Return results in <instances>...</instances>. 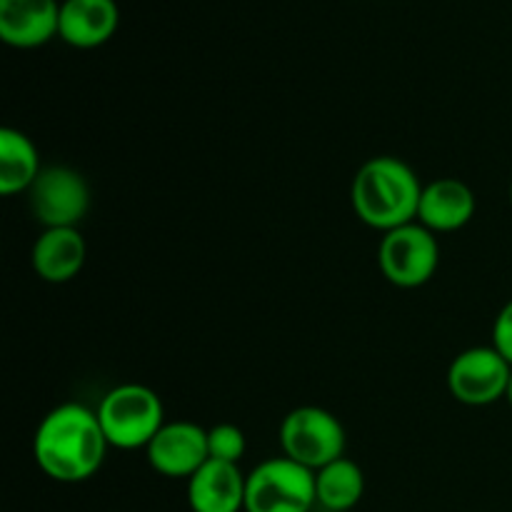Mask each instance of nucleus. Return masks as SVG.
Masks as SVG:
<instances>
[{
    "label": "nucleus",
    "instance_id": "1a4fd4ad",
    "mask_svg": "<svg viewBox=\"0 0 512 512\" xmlns=\"http://www.w3.org/2000/svg\"><path fill=\"white\" fill-rule=\"evenodd\" d=\"M150 468L165 478L190 480L210 460L208 430L190 420L165 423L145 448Z\"/></svg>",
    "mask_w": 512,
    "mask_h": 512
},
{
    "label": "nucleus",
    "instance_id": "412c9836",
    "mask_svg": "<svg viewBox=\"0 0 512 512\" xmlns=\"http://www.w3.org/2000/svg\"><path fill=\"white\" fill-rule=\"evenodd\" d=\"M313 512H323V510H313Z\"/></svg>",
    "mask_w": 512,
    "mask_h": 512
},
{
    "label": "nucleus",
    "instance_id": "f8f14e48",
    "mask_svg": "<svg viewBox=\"0 0 512 512\" xmlns=\"http://www.w3.org/2000/svg\"><path fill=\"white\" fill-rule=\"evenodd\" d=\"M120 10L115 0H63L58 35L80 50L100 48L115 35Z\"/></svg>",
    "mask_w": 512,
    "mask_h": 512
},
{
    "label": "nucleus",
    "instance_id": "9d476101",
    "mask_svg": "<svg viewBox=\"0 0 512 512\" xmlns=\"http://www.w3.org/2000/svg\"><path fill=\"white\" fill-rule=\"evenodd\" d=\"M58 30V0H0V38L10 48H40L53 40Z\"/></svg>",
    "mask_w": 512,
    "mask_h": 512
},
{
    "label": "nucleus",
    "instance_id": "f257e3e1",
    "mask_svg": "<svg viewBox=\"0 0 512 512\" xmlns=\"http://www.w3.org/2000/svg\"><path fill=\"white\" fill-rule=\"evenodd\" d=\"M110 443L98 413L80 403H63L40 420L33 458L55 483H83L103 465Z\"/></svg>",
    "mask_w": 512,
    "mask_h": 512
},
{
    "label": "nucleus",
    "instance_id": "2eb2a0df",
    "mask_svg": "<svg viewBox=\"0 0 512 512\" xmlns=\"http://www.w3.org/2000/svg\"><path fill=\"white\" fill-rule=\"evenodd\" d=\"M40 173L43 165L33 140L15 128L0 130V193H28Z\"/></svg>",
    "mask_w": 512,
    "mask_h": 512
},
{
    "label": "nucleus",
    "instance_id": "20e7f679",
    "mask_svg": "<svg viewBox=\"0 0 512 512\" xmlns=\"http://www.w3.org/2000/svg\"><path fill=\"white\" fill-rule=\"evenodd\" d=\"M315 470L290 458H270L245 478V512H313Z\"/></svg>",
    "mask_w": 512,
    "mask_h": 512
},
{
    "label": "nucleus",
    "instance_id": "dca6fc26",
    "mask_svg": "<svg viewBox=\"0 0 512 512\" xmlns=\"http://www.w3.org/2000/svg\"><path fill=\"white\" fill-rule=\"evenodd\" d=\"M365 493V475L358 463L343 458L315 470V500L323 512H348Z\"/></svg>",
    "mask_w": 512,
    "mask_h": 512
},
{
    "label": "nucleus",
    "instance_id": "6ab92c4d",
    "mask_svg": "<svg viewBox=\"0 0 512 512\" xmlns=\"http://www.w3.org/2000/svg\"><path fill=\"white\" fill-rule=\"evenodd\" d=\"M505 400L512 405V375H510V383H508V393H505Z\"/></svg>",
    "mask_w": 512,
    "mask_h": 512
},
{
    "label": "nucleus",
    "instance_id": "6e6552de",
    "mask_svg": "<svg viewBox=\"0 0 512 512\" xmlns=\"http://www.w3.org/2000/svg\"><path fill=\"white\" fill-rule=\"evenodd\" d=\"M28 203L45 228H78L90 208V188L78 170L50 165L28 190Z\"/></svg>",
    "mask_w": 512,
    "mask_h": 512
},
{
    "label": "nucleus",
    "instance_id": "7ed1b4c3",
    "mask_svg": "<svg viewBox=\"0 0 512 512\" xmlns=\"http://www.w3.org/2000/svg\"><path fill=\"white\" fill-rule=\"evenodd\" d=\"M98 420L110 448H148L165 425L163 400L155 390L140 383H125L108 390L98 405Z\"/></svg>",
    "mask_w": 512,
    "mask_h": 512
},
{
    "label": "nucleus",
    "instance_id": "aec40b11",
    "mask_svg": "<svg viewBox=\"0 0 512 512\" xmlns=\"http://www.w3.org/2000/svg\"><path fill=\"white\" fill-rule=\"evenodd\" d=\"M510 203H512V183H510Z\"/></svg>",
    "mask_w": 512,
    "mask_h": 512
},
{
    "label": "nucleus",
    "instance_id": "0eeeda50",
    "mask_svg": "<svg viewBox=\"0 0 512 512\" xmlns=\"http://www.w3.org/2000/svg\"><path fill=\"white\" fill-rule=\"evenodd\" d=\"M512 365L493 345L463 350L448 368V388L458 403L485 408L508 393Z\"/></svg>",
    "mask_w": 512,
    "mask_h": 512
},
{
    "label": "nucleus",
    "instance_id": "4468645a",
    "mask_svg": "<svg viewBox=\"0 0 512 512\" xmlns=\"http://www.w3.org/2000/svg\"><path fill=\"white\" fill-rule=\"evenodd\" d=\"M475 215V195L463 180L438 178L423 188L418 223L433 233H455Z\"/></svg>",
    "mask_w": 512,
    "mask_h": 512
},
{
    "label": "nucleus",
    "instance_id": "9b49d317",
    "mask_svg": "<svg viewBox=\"0 0 512 512\" xmlns=\"http://www.w3.org/2000/svg\"><path fill=\"white\" fill-rule=\"evenodd\" d=\"M245 478L240 465L208 460L188 480V505L193 512L245 510Z\"/></svg>",
    "mask_w": 512,
    "mask_h": 512
},
{
    "label": "nucleus",
    "instance_id": "39448f33",
    "mask_svg": "<svg viewBox=\"0 0 512 512\" xmlns=\"http://www.w3.org/2000/svg\"><path fill=\"white\" fill-rule=\"evenodd\" d=\"M280 448L285 458L320 470L345 455V428L330 410L303 405L280 423Z\"/></svg>",
    "mask_w": 512,
    "mask_h": 512
},
{
    "label": "nucleus",
    "instance_id": "f03ea898",
    "mask_svg": "<svg viewBox=\"0 0 512 512\" xmlns=\"http://www.w3.org/2000/svg\"><path fill=\"white\" fill-rule=\"evenodd\" d=\"M423 188L415 170L393 155H378L360 165L350 188V203L360 223L390 233L418 220Z\"/></svg>",
    "mask_w": 512,
    "mask_h": 512
},
{
    "label": "nucleus",
    "instance_id": "ddd939ff",
    "mask_svg": "<svg viewBox=\"0 0 512 512\" xmlns=\"http://www.w3.org/2000/svg\"><path fill=\"white\" fill-rule=\"evenodd\" d=\"M88 245L78 228H45L33 243L30 263L45 283H68L83 270Z\"/></svg>",
    "mask_w": 512,
    "mask_h": 512
},
{
    "label": "nucleus",
    "instance_id": "423d86ee",
    "mask_svg": "<svg viewBox=\"0 0 512 512\" xmlns=\"http://www.w3.org/2000/svg\"><path fill=\"white\" fill-rule=\"evenodd\" d=\"M378 265L388 283L398 288H420L433 278L440 265L438 238L418 220L383 233Z\"/></svg>",
    "mask_w": 512,
    "mask_h": 512
},
{
    "label": "nucleus",
    "instance_id": "f3484780",
    "mask_svg": "<svg viewBox=\"0 0 512 512\" xmlns=\"http://www.w3.org/2000/svg\"><path fill=\"white\" fill-rule=\"evenodd\" d=\"M245 433L233 423H220L208 430V450L210 460H220V463L238 465L240 458L245 455Z\"/></svg>",
    "mask_w": 512,
    "mask_h": 512
},
{
    "label": "nucleus",
    "instance_id": "a211bd4d",
    "mask_svg": "<svg viewBox=\"0 0 512 512\" xmlns=\"http://www.w3.org/2000/svg\"><path fill=\"white\" fill-rule=\"evenodd\" d=\"M493 348L512 365V300L500 308L493 325Z\"/></svg>",
    "mask_w": 512,
    "mask_h": 512
}]
</instances>
